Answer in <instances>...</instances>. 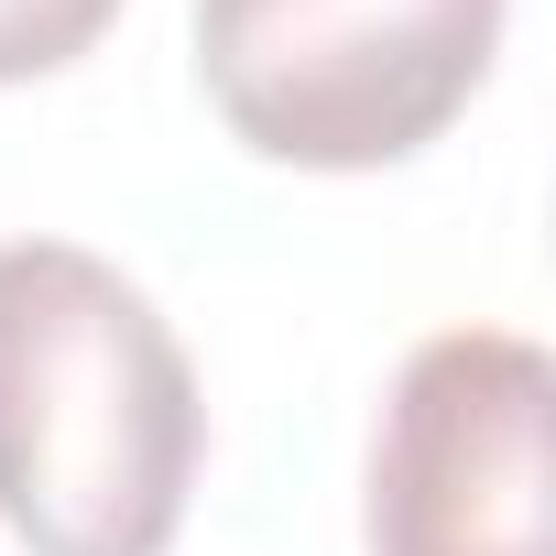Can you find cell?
Instances as JSON below:
<instances>
[{"instance_id": "1", "label": "cell", "mask_w": 556, "mask_h": 556, "mask_svg": "<svg viewBox=\"0 0 556 556\" xmlns=\"http://www.w3.org/2000/svg\"><path fill=\"white\" fill-rule=\"evenodd\" d=\"M207 393L164 306L77 240H0V523L34 556H164Z\"/></svg>"}, {"instance_id": "2", "label": "cell", "mask_w": 556, "mask_h": 556, "mask_svg": "<svg viewBox=\"0 0 556 556\" xmlns=\"http://www.w3.org/2000/svg\"><path fill=\"white\" fill-rule=\"evenodd\" d=\"M513 0H197L218 121L306 175L426 153L491 77Z\"/></svg>"}, {"instance_id": "3", "label": "cell", "mask_w": 556, "mask_h": 556, "mask_svg": "<svg viewBox=\"0 0 556 556\" xmlns=\"http://www.w3.org/2000/svg\"><path fill=\"white\" fill-rule=\"evenodd\" d=\"M545 415L523 328H437L371 426V556H545Z\"/></svg>"}, {"instance_id": "4", "label": "cell", "mask_w": 556, "mask_h": 556, "mask_svg": "<svg viewBox=\"0 0 556 556\" xmlns=\"http://www.w3.org/2000/svg\"><path fill=\"white\" fill-rule=\"evenodd\" d=\"M110 23H121V0H0V88L77 66Z\"/></svg>"}]
</instances>
